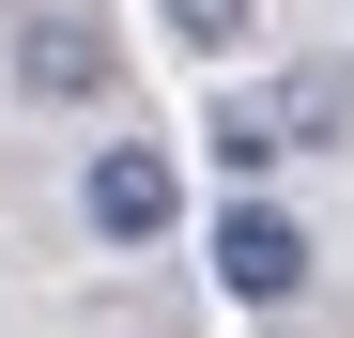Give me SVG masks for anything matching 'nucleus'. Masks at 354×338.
<instances>
[{"label":"nucleus","mask_w":354,"mask_h":338,"mask_svg":"<svg viewBox=\"0 0 354 338\" xmlns=\"http://www.w3.org/2000/svg\"><path fill=\"white\" fill-rule=\"evenodd\" d=\"M0 77H16L31 108H108V92H124V31L77 16V0H31L16 46H0Z\"/></svg>","instance_id":"1"},{"label":"nucleus","mask_w":354,"mask_h":338,"mask_svg":"<svg viewBox=\"0 0 354 338\" xmlns=\"http://www.w3.org/2000/svg\"><path fill=\"white\" fill-rule=\"evenodd\" d=\"M216 292L231 308H292L308 292V231H292L262 185H231V215H216Z\"/></svg>","instance_id":"2"},{"label":"nucleus","mask_w":354,"mask_h":338,"mask_svg":"<svg viewBox=\"0 0 354 338\" xmlns=\"http://www.w3.org/2000/svg\"><path fill=\"white\" fill-rule=\"evenodd\" d=\"M77 215H93L108 246H154L169 215H185V185H169V154H154V139H108V154H93V185H77Z\"/></svg>","instance_id":"3"},{"label":"nucleus","mask_w":354,"mask_h":338,"mask_svg":"<svg viewBox=\"0 0 354 338\" xmlns=\"http://www.w3.org/2000/svg\"><path fill=\"white\" fill-rule=\"evenodd\" d=\"M262 108H277V154H308V139H339V123H354V77H339V62H308V77L262 92Z\"/></svg>","instance_id":"4"},{"label":"nucleus","mask_w":354,"mask_h":338,"mask_svg":"<svg viewBox=\"0 0 354 338\" xmlns=\"http://www.w3.org/2000/svg\"><path fill=\"white\" fill-rule=\"evenodd\" d=\"M201 139H216L231 185H262V169H277V108H262V92H216V123H201Z\"/></svg>","instance_id":"5"},{"label":"nucleus","mask_w":354,"mask_h":338,"mask_svg":"<svg viewBox=\"0 0 354 338\" xmlns=\"http://www.w3.org/2000/svg\"><path fill=\"white\" fill-rule=\"evenodd\" d=\"M154 16H169V46H201V62H216V46H247L262 0H154Z\"/></svg>","instance_id":"6"}]
</instances>
